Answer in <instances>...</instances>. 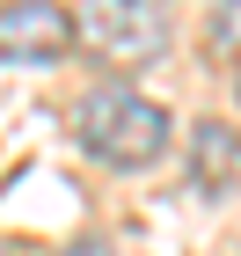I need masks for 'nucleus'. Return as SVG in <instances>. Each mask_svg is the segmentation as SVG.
Here are the masks:
<instances>
[{
	"label": "nucleus",
	"mask_w": 241,
	"mask_h": 256,
	"mask_svg": "<svg viewBox=\"0 0 241 256\" xmlns=\"http://www.w3.org/2000/svg\"><path fill=\"white\" fill-rule=\"evenodd\" d=\"M73 139L102 168H154L168 154V110L139 88H88L73 110Z\"/></svg>",
	"instance_id": "f257e3e1"
},
{
	"label": "nucleus",
	"mask_w": 241,
	"mask_h": 256,
	"mask_svg": "<svg viewBox=\"0 0 241 256\" xmlns=\"http://www.w3.org/2000/svg\"><path fill=\"white\" fill-rule=\"evenodd\" d=\"M73 37L102 59H124V66H146L168 52V8L161 0H88L73 15Z\"/></svg>",
	"instance_id": "f03ea898"
},
{
	"label": "nucleus",
	"mask_w": 241,
	"mask_h": 256,
	"mask_svg": "<svg viewBox=\"0 0 241 256\" xmlns=\"http://www.w3.org/2000/svg\"><path fill=\"white\" fill-rule=\"evenodd\" d=\"M73 44V15L59 0H7L0 8V59H59Z\"/></svg>",
	"instance_id": "7ed1b4c3"
},
{
	"label": "nucleus",
	"mask_w": 241,
	"mask_h": 256,
	"mask_svg": "<svg viewBox=\"0 0 241 256\" xmlns=\"http://www.w3.org/2000/svg\"><path fill=\"white\" fill-rule=\"evenodd\" d=\"M190 176H198V190H234L241 183V132L227 118H205L198 132H190Z\"/></svg>",
	"instance_id": "20e7f679"
},
{
	"label": "nucleus",
	"mask_w": 241,
	"mask_h": 256,
	"mask_svg": "<svg viewBox=\"0 0 241 256\" xmlns=\"http://www.w3.org/2000/svg\"><path fill=\"white\" fill-rule=\"evenodd\" d=\"M212 52L220 59H241V0H220L212 8Z\"/></svg>",
	"instance_id": "39448f33"
},
{
	"label": "nucleus",
	"mask_w": 241,
	"mask_h": 256,
	"mask_svg": "<svg viewBox=\"0 0 241 256\" xmlns=\"http://www.w3.org/2000/svg\"><path fill=\"white\" fill-rule=\"evenodd\" d=\"M66 256H110V242H73Z\"/></svg>",
	"instance_id": "423d86ee"
}]
</instances>
